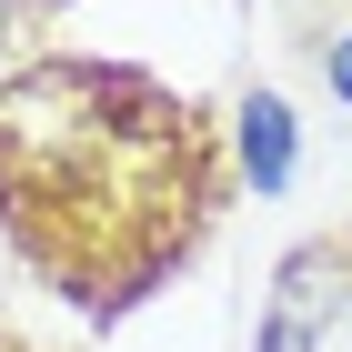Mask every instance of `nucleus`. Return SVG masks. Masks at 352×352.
I'll use <instances>...</instances> for the list:
<instances>
[{
	"mask_svg": "<svg viewBox=\"0 0 352 352\" xmlns=\"http://www.w3.org/2000/svg\"><path fill=\"white\" fill-rule=\"evenodd\" d=\"M262 352H302V312H292V302L272 312V332H262Z\"/></svg>",
	"mask_w": 352,
	"mask_h": 352,
	"instance_id": "nucleus-2",
	"label": "nucleus"
},
{
	"mask_svg": "<svg viewBox=\"0 0 352 352\" xmlns=\"http://www.w3.org/2000/svg\"><path fill=\"white\" fill-rule=\"evenodd\" d=\"M10 10H21V0H0V51H10Z\"/></svg>",
	"mask_w": 352,
	"mask_h": 352,
	"instance_id": "nucleus-4",
	"label": "nucleus"
},
{
	"mask_svg": "<svg viewBox=\"0 0 352 352\" xmlns=\"http://www.w3.org/2000/svg\"><path fill=\"white\" fill-rule=\"evenodd\" d=\"M332 91L352 101V41H332Z\"/></svg>",
	"mask_w": 352,
	"mask_h": 352,
	"instance_id": "nucleus-3",
	"label": "nucleus"
},
{
	"mask_svg": "<svg viewBox=\"0 0 352 352\" xmlns=\"http://www.w3.org/2000/svg\"><path fill=\"white\" fill-rule=\"evenodd\" d=\"M242 162H252V191H282V182H292V111L272 101V91L242 101Z\"/></svg>",
	"mask_w": 352,
	"mask_h": 352,
	"instance_id": "nucleus-1",
	"label": "nucleus"
}]
</instances>
